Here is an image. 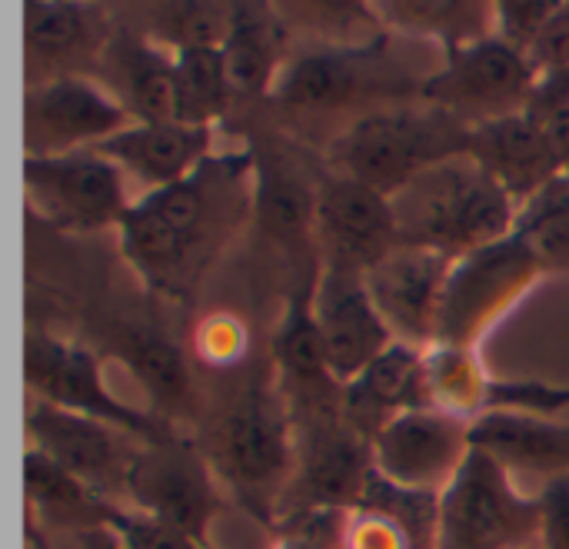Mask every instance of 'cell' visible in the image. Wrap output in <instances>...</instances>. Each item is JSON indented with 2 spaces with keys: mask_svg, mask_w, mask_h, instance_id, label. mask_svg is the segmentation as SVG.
<instances>
[{
  "mask_svg": "<svg viewBox=\"0 0 569 549\" xmlns=\"http://www.w3.org/2000/svg\"><path fill=\"white\" fill-rule=\"evenodd\" d=\"M250 203H257L253 157L210 153L190 177L133 200L120 223L123 257L150 290L187 297Z\"/></svg>",
  "mask_w": 569,
  "mask_h": 549,
  "instance_id": "obj_1",
  "label": "cell"
},
{
  "mask_svg": "<svg viewBox=\"0 0 569 549\" xmlns=\"http://www.w3.org/2000/svg\"><path fill=\"white\" fill-rule=\"evenodd\" d=\"M400 243L460 260L517 233L520 203L470 153L437 160L393 197Z\"/></svg>",
  "mask_w": 569,
  "mask_h": 549,
  "instance_id": "obj_2",
  "label": "cell"
},
{
  "mask_svg": "<svg viewBox=\"0 0 569 549\" xmlns=\"http://www.w3.org/2000/svg\"><path fill=\"white\" fill-rule=\"evenodd\" d=\"M207 463L217 483L263 527H280L297 473V423L277 390H243L217 420Z\"/></svg>",
  "mask_w": 569,
  "mask_h": 549,
  "instance_id": "obj_3",
  "label": "cell"
},
{
  "mask_svg": "<svg viewBox=\"0 0 569 549\" xmlns=\"http://www.w3.org/2000/svg\"><path fill=\"white\" fill-rule=\"evenodd\" d=\"M470 130L457 117L430 110H373L353 120L333 143L340 177H353L387 197L403 190L417 173L443 157L467 150Z\"/></svg>",
  "mask_w": 569,
  "mask_h": 549,
  "instance_id": "obj_4",
  "label": "cell"
},
{
  "mask_svg": "<svg viewBox=\"0 0 569 549\" xmlns=\"http://www.w3.org/2000/svg\"><path fill=\"white\" fill-rule=\"evenodd\" d=\"M23 193L37 217L67 233H97L123 223L133 200L127 173L97 147L23 157Z\"/></svg>",
  "mask_w": 569,
  "mask_h": 549,
  "instance_id": "obj_5",
  "label": "cell"
},
{
  "mask_svg": "<svg viewBox=\"0 0 569 549\" xmlns=\"http://www.w3.org/2000/svg\"><path fill=\"white\" fill-rule=\"evenodd\" d=\"M543 273V260L517 233L453 260L437 343L477 350Z\"/></svg>",
  "mask_w": 569,
  "mask_h": 549,
  "instance_id": "obj_6",
  "label": "cell"
},
{
  "mask_svg": "<svg viewBox=\"0 0 569 549\" xmlns=\"http://www.w3.org/2000/svg\"><path fill=\"white\" fill-rule=\"evenodd\" d=\"M540 533V507L523 497L490 453L470 450L440 497L437 549H523Z\"/></svg>",
  "mask_w": 569,
  "mask_h": 549,
  "instance_id": "obj_7",
  "label": "cell"
},
{
  "mask_svg": "<svg viewBox=\"0 0 569 549\" xmlns=\"http://www.w3.org/2000/svg\"><path fill=\"white\" fill-rule=\"evenodd\" d=\"M540 70L533 60L497 33L447 50L440 70L423 80V100L457 120L473 117L477 127L530 110Z\"/></svg>",
  "mask_w": 569,
  "mask_h": 549,
  "instance_id": "obj_8",
  "label": "cell"
},
{
  "mask_svg": "<svg viewBox=\"0 0 569 549\" xmlns=\"http://www.w3.org/2000/svg\"><path fill=\"white\" fill-rule=\"evenodd\" d=\"M23 380L40 403L93 417L147 443H160L173 437L163 417L133 410L107 390L100 360L87 347L30 330L23 337Z\"/></svg>",
  "mask_w": 569,
  "mask_h": 549,
  "instance_id": "obj_9",
  "label": "cell"
},
{
  "mask_svg": "<svg viewBox=\"0 0 569 549\" xmlns=\"http://www.w3.org/2000/svg\"><path fill=\"white\" fill-rule=\"evenodd\" d=\"M127 500L130 510L203 543L210 537V523L223 513V497L207 457L177 437L147 443L133 453Z\"/></svg>",
  "mask_w": 569,
  "mask_h": 549,
  "instance_id": "obj_10",
  "label": "cell"
},
{
  "mask_svg": "<svg viewBox=\"0 0 569 549\" xmlns=\"http://www.w3.org/2000/svg\"><path fill=\"white\" fill-rule=\"evenodd\" d=\"M373 447L343 413L297 420V473L283 517L303 510L353 513L370 477Z\"/></svg>",
  "mask_w": 569,
  "mask_h": 549,
  "instance_id": "obj_11",
  "label": "cell"
},
{
  "mask_svg": "<svg viewBox=\"0 0 569 549\" xmlns=\"http://www.w3.org/2000/svg\"><path fill=\"white\" fill-rule=\"evenodd\" d=\"M133 117L117 93L87 77H53L23 97V157L90 150L127 130Z\"/></svg>",
  "mask_w": 569,
  "mask_h": 549,
  "instance_id": "obj_12",
  "label": "cell"
},
{
  "mask_svg": "<svg viewBox=\"0 0 569 549\" xmlns=\"http://www.w3.org/2000/svg\"><path fill=\"white\" fill-rule=\"evenodd\" d=\"M313 313L320 323L330 377L340 387L353 383L380 353L397 343L367 290L363 270L357 267L323 260L313 287Z\"/></svg>",
  "mask_w": 569,
  "mask_h": 549,
  "instance_id": "obj_13",
  "label": "cell"
},
{
  "mask_svg": "<svg viewBox=\"0 0 569 549\" xmlns=\"http://www.w3.org/2000/svg\"><path fill=\"white\" fill-rule=\"evenodd\" d=\"M370 447L377 473L390 483L443 493L467 463L473 440L467 420L423 407L393 417L383 430H377Z\"/></svg>",
  "mask_w": 569,
  "mask_h": 549,
  "instance_id": "obj_14",
  "label": "cell"
},
{
  "mask_svg": "<svg viewBox=\"0 0 569 549\" xmlns=\"http://www.w3.org/2000/svg\"><path fill=\"white\" fill-rule=\"evenodd\" d=\"M450 267L453 260L437 250L400 243L363 273L383 323L400 343L420 350L437 343Z\"/></svg>",
  "mask_w": 569,
  "mask_h": 549,
  "instance_id": "obj_15",
  "label": "cell"
},
{
  "mask_svg": "<svg viewBox=\"0 0 569 549\" xmlns=\"http://www.w3.org/2000/svg\"><path fill=\"white\" fill-rule=\"evenodd\" d=\"M27 433L30 447L50 457L57 467L83 480L90 490L100 497L113 500L127 497V480H130V463L133 453L123 447L120 430L83 417L70 413L50 403H33L27 410Z\"/></svg>",
  "mask_w": 569,
  "mask_h": 549,
  "instance_id": "obj_16",
  "label": "cell"
},
{
  "mask_svg": "<svg viewBox=\"0 0 569 549\" xmlns=\"http://www.w3.org/2000/svg\"><path fill=\"white\" fill-rule=\"evenodd\" d=\"M317 230L327 260L363 273L400 247L393 200L353 177H333L317 190Z\"/></svg>",
  "mask_w": 569,
  "mask_h": 549,
  "instance_id": "obj_17",
  "label": "cell"
},
{
  "mask_svg": "<svg viewBox=\"0 0 569 549\" xmlns=\"http://www.w3.org/2000/svg\"><path fill=\"white\" fill-rule=\"evenodd\" d=\"M143 193L190 177L213 153V127L197 123H130L97 147Z\"/></svg>",
  "mask_w": 569,
  "mask_h": 549,
  "instance_id": "obj_18",
  "label": "cell"
},
{
  "mask_svg": "<svg viewBox=\"0 0 569 549\" xmlns=\"http://www.w3.org/2000/svg\"><path fill=\"white\" fill-rule=\"evenodd\" d=\"M467 150L497 177V183L517 203L530 200L540 187L563 173L540 130V120L530 110L473 127L467 137Z\"/></svg>",
  "mask_w": 569,
  "mask_h": 549,
  "instance_id": "obj_19",
  "label": "cell"
},
{
  "mask_svg": "<svg viewBox=\"0 0 569 549\" xmlns=\"http://www.w3.org/2000/svg\"><path fill=\"white\" fill-rule=\"evenodd\" d=\"M423 407H430L423 350L400 340L387 353H380L353 383L343 387V417L370 440L393 417Z\"/></svg>",
  "mask_w": 569,
  "mask_h": 549,
  "instance_id": "obj_20",
  "label": "cell"
},
{
  "mask_svg": "<svg viewBox=\"0 0 569 549\" xmlns=\"http://www.w3.org/2000/svg\"><path fill=\"white\" fill-rule=\"evenodd\" d=\"M23 493L33 513V523H47L53 530L87 533V530H110L113 517L123 510L120 503L100 497L83 480L57 467L40 450H23Z\"/></svg>",
  "mask_w": 569,
  "mask_h": 549,
  "instance_id": "obj_21",
  "label": "cell"
},
{
  "mask_svg": "<svg viewBox=\"0 0 569 549\" xmlns=\"http://www.w3.org/2000/svg\"><path fill=\"white\" fill-rule=\"evenodd\" d=\"M470 440L510 473H569V423L523 413H483L470 423Z\"/></svg>",
  "mask_w": 569,
  "mask_h": 549,
  "instance_id": "obj_22",
  "label": "cell"
},
{
  "mask_svg": "<svg viewBox=\"0 0 569 549\" xmlns=\"http://www.w3.org/2000/svg\"><path fill=\"white\" fill-rule=\"evenodd\" d=\"M110 63L133 123H183L173 53L150 40H117Z\"/></svg>",
  "mask_w": 569,
  "mask_h": 549,
  "instance_id": "obj_23",
  "label": "cell"
},
{
  "mask_svg": "<svg viewBox=\"0 0 569 549\" xmlns=\"http://www.w3.org/2000/svg\"><path fill=\"white\" fill-rule=\"evenodd\" d=\"M377 60V57H373ZM367 50H310L290 60L277 80V97L287 107L297 110H330L340 103H350L357 93H363L367 80V63H373Z\"/></svg>",
  "mask_w": 569,
  "mask_h": 549,
  "instance_id": "obj_24",
  "label": "cell"
},
{
  "mask_svg": "<svg viewBox=\"0 0 569 549\" xmlns=\"http://www.w3.org/2000/svg\"><path fill=\"white\" fill-rule=\"evenodd\" d=\"M280 50H283V33L270 10L257 3L233 7V23L220 47L233 93H263L277 87L287 67L280 60Z\"/></svg>",
  "mask_w": 569,
  "mask_h": 549,
  "instance_id": "obj_25",
  "label": "cell"
},
{
  "mask_svg": "<svg viewBox=\"0 0 569 549\" xmlns=\"http://www.w3.org/2000/svg\"><path fill=\"white\" fill-rule=\"evenodd\" d=\"M423 373H427V400L433 410L467 423L487 413L493 377L483 370V360L473 347H453V343L427 347Z\"/></svg>",
  "mask_w": 569,
  "mask_h": 549,
  "instance_id": "obj_26",
  "label": "cell"
},
{
  "mask_svg": "<svg viewBox=\"0 0 569 549\" xmlns=\"http://www.w3.org/2000/svg\"><path fill=\"white\" fill-rule=\"evenodd\" d=\"M120 360L127 370L137 377V383L147 390L153 407L160 410H177L190 400L193 393V377L183 360V350L167 337L150 327H127L120 333Z\"/></svg>",
  "mask_w": 569,
  "mask_h": 549,
  "instance_id": "obj_27",
  "label": "cell"
},
{
  "mask_svg": "<svg viewBox=\"0 0 569 549\" xmlns=\"http://www.w3.org/2000/svg\"><path fill=\"white\" fill-rule=\"evenodd\" d=\"M173 63H177V87H180V120L197 127H213V120L227 110L233 97L220 47L180 50L173 53Z\"/></svg>",
  "mask_w": 569,
  "mask_h": 549,
  "instance_id": "obj_28",
  "label": "cell"
},
{
  "mask_svg": "<svg viewBox=\"0 0 569 549\" xmlns=\"http://www.w3.org/2000/svg\"><path fill=\"white\" fill-rule=\"evenodd\" d=\"M440 497L443 493L397 487L373 470L357 510H370V513L393 520L410 540V549H437L440 547Z\"/></svg>",
  "mask_w": 569,
  "mask_h": 549,
  "instance_id": "obj_29",
  "label": "cell"
},
{
  "mask_svg": "<svg viewBox=\"0 0 569 549\" xmlns=\"http://www.w3.org/2000/svg\"><path fill=\"white\" fill-rule=\"evenodd\" d=\"M517 237L543 260V267H569V173L563 170L530 200L520 203Z\"/></svg>",
  "mask_w": 569,
  "mask_h": 549,
  "instance_id": "obj_30",
  "label": "cell"
},
{
  "mask_svg": "<svg viewBox=\"0 0 569 549\" xmlns=\"http://www.w3.org/2000/svg\"><path fill=\"white\" fill-rule=\"evenodd\" d=\"M93 40V13L77 3H27L23 7V43L30 57L60 60L87 50Z\"/></svg>",
  "mask_w": 569,
  "mask_h": 549,
  "instance_id": "obj_31",
  "label": "cell"
},
{
  "mask_svg": "<svg viewBox=\"0 0 569 549\" xmlns=\"http://www.w3.org/2000/svg\"><path fill=\"white\" fill-rule=\"evenodd\" d=\"M380 17H387L390 23L413 30L420 37H437L447 43V50H457L463 43L483 40L490 33H483V10L480 3H377Z\"/></svg>",
  "mask_w": 569,
  "mask_h": 549,
  "instance_id": "obj_32",
  "label": "cell"
},
{
  "mask_svg": "<svg viewBox=\"0 0 569 549\" xmlns=\"http://www.w3.org/2000/svg\"><path fill=\"white\" fill-rule=\"evenodd\" d=\"M257 163V160H253ZM257 210L277 233H300L317 223V193L280 163H257Z\"/></svg>",
  "mask_w": 569,
  "mask_h": 549,
  "instance_id": "obj_33",
  "label": "cell"
},
{
  "mask_svg": "<svg viewBox=\"0 0 569 549\" xmlns=\"http://www.w3.org/2000/svg\"><path fill=\"white\" fill-rule=\"evenodd\" d=\"M233 23V7L223 3H167L157 13V40L170 53L223 47Z\"/></svg>",
  "mask_w": 569,
  "mask_h": 549,
  "instance_id": "obj_34",
  "label": "cell"
},
{
  "mask_svg": "<svg viewBox=\"0 0 569 549\" xmlns=\"http://www.w3.org/2000/svg\"><path fill=\"white\" fill-rule=\"evenodd\" d=\"M270 549H350L347 510H303L280 520Z\"/></svg>",
  "mask_w": 569,
  "mask_h": 549,
  "instance_id": "obj_35",
  "label": "cell"
},
{
  "mask_svg": "<svg viewBox=\"0 0 569 549\" xmlns=\"http://www.w3.org/2000/svg\"><path fill=\"white\" fill-rule=\"evenodd\" d=\"M569 407V387L543 380H493L487 397V413H523L553 420Z\"/></svg>",
  "mask_w": 569,
  "mask_h": 549,
  "instance_id": "obj_36",
  "label": "cell"
},
{
  "mask_svg": "<svg viewBox=\"0 0 569 549\" xmlns=\"http://www.w3.org/2000/svg\"><path fill=\"white\" fill-rule=\"evenodd\" d=\"M563 3L557 0H507V3H493V33L500 40H507L510 47L530 53L533 43L540 40V33L547 30V23L557 17Z\"/></svg>",
  "mask_w": 569,
  "mask_h": 549,
  "instance_id": "obj_37",
  "label": "cell"
},
{
  "mask_svg": "<svg viewBox=\"0 0 569 549\" xmlns=\"http://www.w3.org/2000/svg\"><path fill=\"white\" fill-rule=\"evenodd\" d=\"M110 530L117 533L123 549H213L210 543H203V540H197L190 533H180L173 527H163V523L137 513L130 507H123L113 517Z\"/></svg>",
  "mask_w": 569,
  "mask_h": 549,
  "instance_id": "obj_38",
  "label": "cell"
},
{
  "mask_svg": "<svg viewBox=\"0 0 569 549\" xmlns=\"http://www.w3.org/2000/svg\"><path fill=\"white\" fill-rule=\"evenodd\" d=\"M193 347L197 353L213 363V367H230L243 357L247 350V330L237 317L230 313H213L207 317L200 327H197V337H193Z\"/></svg>",
  "mask_w": 569,
  "mask_h": 549,
  "instance_id": "obj_39",
  "label": "cell"
},
{
  "mask_svg": "<svg viewBox=\"0 0 569 549\" xmlns=\"http://www.w3.org/2000/svg\"><path fill=\"white\" fill-rule=\"evenodd\" d=\"M540 507V547L569 549V473L550 477L537 497Z\"/></svg>",
  "mask_w": 569,
  "mask_h": 549,
  "instance_id": "obj_40",
  "label": "cell"
},
{
  "mask_svg": "<svg viewBox=\"0 0 569 549\" xmlns=\"http://www.w3.org/2000/svg\"><path fill=\"white\" fill-rule=\"evenodd\" d=\"M527 57L533 60L540 77L569 70V3L557 10V17L547 23V30L540 33V40L533 43Z\"/></svg>",
  "mask_w": 569,
  "mask_h": 549,
  "instance_id": "obj_41",
  "label": "cell"
},
{
  "mask_svg": "<svg viewBox=\"0 0 569 549\" xmlns=\"http://www.w3.org/2000/svg\"><path fill=\"white\" fill-rule=\"evenodd\" d=\"M350 549H410V540L403 530L370 510L350 513Z\"/></svg>",
  "mask_w": 569,
  "mask_h": 549,
  "instance_id": "obj_42",
  "label": "cell"
},
{
  "mask_svg": "<svg viewBox=\"0 0 569 549\" xmlns=\"http://www.w3.org/2000/svg\"><path fill=\"white\" fill-rule=\"evenodd\" d=\"M540 120V130L553 150V157L560 160V167L569 170V103H560V107H550V110H540L533 113Z\"/></svg>",
  "mask_w": 569,
  "mask_h": 549,
  "instance_id": "obj_43",
  "label": "cell"
},
{
  "mask_svg": "<svg viewBox=\"0 0 569 549\" xmlns=\"http://www.w3.org/2000/svg\"><path fill=\"white\" fill-rule=\"evenodd\" d=\"M77 549H123L113 530H87L77 533Z\"/></svg>",
  "mask_w": 569,
  "mask_h": 549,
  "instance_id": "obj_44",
  "label": "cell"
},
{
  "mask_svg": "<svg viewBox=\"0 0 569 549\" xmlns=\"http://www.w3.org/2000/svg\"><path fill=\"white\" fill-rule=\"evenodd\" d=\"M567 173H569V170H567Z\"/></svg>",
  "mask_w": 569,
  "mask_h": 549,
  "instance_id": "obj_45",
  "label": "cell"
}]
</instances>
